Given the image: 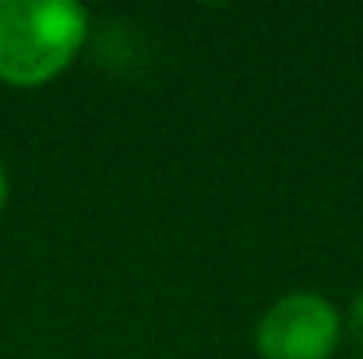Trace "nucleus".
<instances>
[{
  "label": "nucleus",
  "instance_id": "nucleus-1",
  "mask_svg": "<svg viewBox=\"0 0 363 359\" xmlns=\"http://www.w3.org/2000/svg\"><path fill=\"white\" fill-rule=\"evenodd\" d=\"M92 14L74 0H0V85L46 89L89 46Z\"/></svg>",
  "mask_w": 363,
  "mask_h": 359
},
{
  "label": "nucleus",
  "instance_id": "nucleus-2",
  "mask_svg": "<svg viewBox=\"0 0 363 359\" xmlns=\"http://www.w3.org/2000/svg\"><path fill=\"white\" fill-rule=\"evenodd\" d=\"M342 342V310L321 292H286L254 324L257 359H332Z\"/></svg>",
  "mask_w": 363,
  "mask_h": 359
},
{
  "label": "nucleus",
  "instance_id": "nucleus-3",
  "mask_svg": "<svg viewBox=\"0 0 363 359\" xmlns=\"http://www.w3.org/2000/svg\"><path fill=\"white\" fill-rule=\"evenodd\" d=\"M342 335H350L357 346H363V285L350 296V303L342 310Z\"/></svg>",
  "mask_w": 363,
  "mask_h": 359
},
{
  "label": "nucleus",
  "instance_id": "nucleus-4",
  "mask_svg": "<svg viewBox=\"0 0 363 359\" xmlns=\"http://www.w3.org/2000/svg\"><path fill=\"white\" fill-rule=\"evenodd\" d=\"M7 201H11V176H7V166H4V159H0V215H4Z\"/></svg>",
  "mask_w": 363,
  "mask_h": 359
},
{
  "label": "nucleus",
  "instance_id": "nucleus-5",
  "mask_svg": "<svg viewBox=\"0 0 363 359\" xmlns=\"http://www.w3.org/2000/svg\"><path fill=\"white\" fill-rule=\"evenodd\" d=\"M360 359H363V356H360Z\"/></svg>",
  "mask_w": 363,
  "mask_h": 359
}]
</instances>
